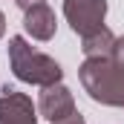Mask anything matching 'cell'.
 <instances>
[{
  "label": "cell",
  "mask_w": 124,
  "mask_h": 124,
  "mask_svg": "<svg viewBox=\"0 0 124 124\" xmlns=\"http://www.w3.org/2000/svg\"><path fill=\"white\" fill-rule=\"evenodd\" d=\"M78 78L93 101L124 110V66L110 58H87L78 66Z\"/></svg>",
  "instance_id": "cell-1"
},
{
  "label": "cell",
  "mask_w": 124,
  "mask_h": 124,
  "mask_svg": "<svg viewBox=\"0 0 124 124\" xmlns=\"http://www.w3.org/2000/svg\"><path fill=\"white\" fill-rule=\"evenodd\" d=\"M9 63H12L15 78L23 84L49 87V84H58L63 78L61 63L49 55H43V52H38L35 46H29L26 38H20V35L9 38Z\"/></svg>",
  "instance_id": "cell-2"
},
{
  "label": "cell",
  "mask_w": 124,
  "mask_h": 124,
  "mask_svg": "<svg viewBox=\"0 0 124 124\" xmlns=\"http://www.w3.org/2000/svg\"><path fill=\"white\" fill-rule=\"evenodd\" d=\"M63 17L75 35H90L104 26L107 0H63Z\"/></svg>",
  "instance_id": "cell-3"
},
{
  "label": "cell",
  "mask_w": 124,
  "mask_h": 124,
  "mask_svg": "<svg viewBox=\"0 0 124 124\" xmlns=\"http://www.w3.org/2000/svg\"><path fill=\"white\" fill-rule=\"evenodd\" d=\"M38 110H40V116H43L46 121H52V124H61V121H66L69 116L78 113L69 87H63L61 81L43 87V93H40V98H38Z\"/></svg>",
  "instance_id": "cell-4"
},
{
  "label": "cell",
  "mask_w": 124,
  "mask_h": 124,
  "mask_svg": "<svg viewBox=\"0 0 124 124\" xmlns=\"http://www.w3.org/2000/svg\"><path fill=\"white\" fill-rule=\"evenodd\" d=\"M0 124H38V110L32 98L6 87L0 93Z\"/></svg>",
  "instance_id": "cell-5"
},
{
  "label": "cell",
  "mask_w": 124,
  "mask_h": 124,
  "mask_svg": "<svg viewBox=\"0 0 124 124\" xmlns=\"http://www.w3.org/2000/svg\"><path fill=\"white\" fill-rule=\"evenodd\" d=\"M23 29H26V35H32L35 40H52V38H55V29H58L55 12H52L46 3L26 9V15H23Z\"/></svg>",
  "instance_id": "cell-6"
},
{
  "label": "cell",
  "mask_w": 124,
  "mask_h": 124,
  "mask_svg": "<svg viewBox=\"0 0 124 124\" xmlns=\"http://www.w3.org/2000/svg\"><path fill=\"white\" fill-rule=\"evenodd\" d=\"M113 43H116V35L107 26H101V29H95V32H90V35L81 38V49H84L87 58H110Z\"/></svg>",
  "instance_id": "cell-7"
},
{
  "label": "cell",
  "mask_w": 124,
  "mask_h": 124,
  "mask_svg": "<svg viewBox=\"0 0 124 124\" xmlns=\"http://www.w3.org/2000/svg\"><path fill=\"white\" fill-rule=\"evenodd\" d=\"M110 61L124 66V35L121 38H116V43H113V52H110Z\"/></svg>",
  "instance_id": "cell-8"
},
{
  "label": "cell",
  "mask_w": 124,
  "mask_h": 124,
  "mask_svg": "<svg viewBox=\"0 0 124 124\" xmlns=\"http://www.w3.org/2000/svg\"><path fill=\"white\" fill-rule=\"evenodd\" d=\"M15 3H17L23 12H26V9H32V6H40V3H46V0H15Z\"/></svg>",
  "instance_id": "cell-9"
},
{
  "label": "cell",
  "mask_w": 124,
  "mask_h": 124,
  "mask_svg": "<svg viewBox=\"0 0 124 124\" xmlns=\"http://www.w3.org/2000/svg\"><path fill=\"white\" fill-rule=\"evenodd\" d=\"M61 124H87V121H84V116H81V113H75V116H69V118L61 121Z\"/></svg>",
  "instance_id": "cell-10"
},
{
  "label": "cell",
  "mask_w": 124,
  "mask_h": 124,
  "mask_svg": "<svg viewBox=\"0 0 124 124\" xmlns=\"http://www.w3.org/2000/svg\"><path fill=\"white\" fill-rule=\"evenodd\" d=\"M3 32H6V15L0 12V38H3Z\"/></svg>",
  "instance_id": "cell-11"
}]
</instances>
